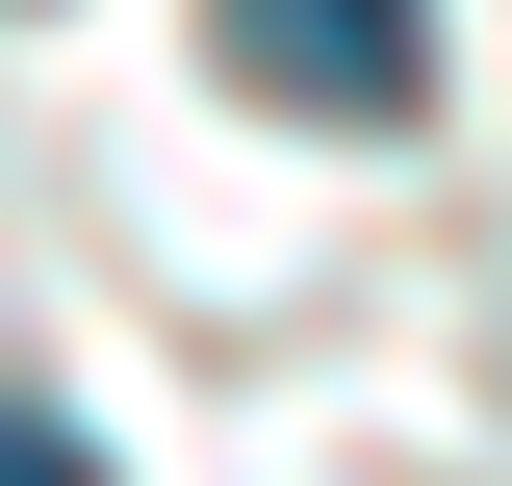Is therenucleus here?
Segmentation results:
<instances>
[{
	"label": "nucleus",
	"mask_w": 512,
	"mask_h": 486,
	"mask_svg": "<svg viewBox=\"0 0 512 486\" xmlns=\"http://www.w3.org/2000/svg\"><path fill=\"white\" fill-rule=\"evenodd\" d=\"M0 486H103V461H77V435H52V410H0Z\"/></svg>",
	"instance_id": "2"
},
{
	"label": "nucleus",
	"mask_w": 512,
	"mask_h": 486,
	"mask_svg": "<svg viewBox=\"0 0 512 486\" xmlns=\"http://www.w3.org/2000/svg\"><path fill=\"white\" fill-rule=\"evenodd\" d=\"M205 52L308 128H410L436 103V0H205Z\"/></svg>",
	"instance_id": "1"
}]
</instances>
